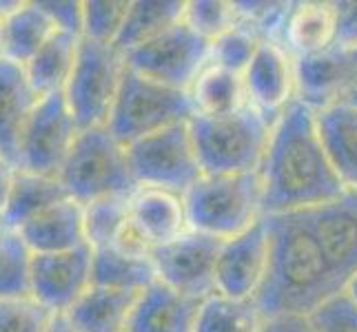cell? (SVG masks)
Masks as SVG:
<instances>
[{
	"instance_id": "f546056e",
	"label": "cell",
	"mask_w": 357,
	"mask_h": 332,
	"mask_svg": "<svg viewBox=\"0 0 357 332\" xmlns=\"http://www.w3.org/2000/svg\"><path fill=\"white\" fill-rule=\"evenodd\" d=\"M264 317L253 299H233L222 292L200 301L193 332H260Z\"/></svg>"
},
{
	"instance_id": "e575fe53",
	"label": "cell",
	"mask_w": 357,
	"mask_h": 332,
	"mask_svg": "<svg viewBox=\"0 0 357 332\" xmlns=\"http://www.w3.org/2000/svg\"><path fill=\"white\" fill-rule=\"evenodd\" d=\"M262 40L257 38L253 31H249L242 24L229 29L227 33L218 35V38L211 42V52H208V65L222 67L229 71L242 73L246 67L251 65V60L255 56V49Z\"/></svg>"
},
{
	"instance_id": "8992f818",
	"label": "cell",
	"mask_w": 357,
	"mask_h": 332,
	"mask_svg": "<svg viewBox=\"0 0 357 332\" xmlns=\"http://www.w3.org/2000/svg\"><path fill=\"white\" fill-rule=\"evenodd\" d=\"M193 116L195 106L189 91L167 87L127 69L107 129L122 146H131L146 135L184 125Z\"/></svg>"
},
{
	"instance_id": "6da1fadb",
	"label": "cell",
	"mask_w": 357,
	"mask_h": 332,
	"mask_svg": "<svg viewBox=\"0 0 357 332\" xmlns=\"http://www.w3.org/2000/svg\"><path fill=\"white\" fill-rule=\"evenodd\" d=\"M260 177L264 215L309 211L349 191L328 159L315 111L298 100L271 129Z\"/></svg>"
},
{
	"instance_id": "7a4b0ae2",
	"label": "cell",
	"mask_w": 357,
	"mask_h": 332,
	"mask_svg": "<svg viewBox=\"0 0 357 332\" xmlns=\"http://www.w3.org/2000/svg\"><path fill=\"white\" fill-rule=\"evenodd\" d=\"M271 255L266 277L255 292L264 319L282 315H313L319 306L347 290L300 213L266 215Z\"/></svg>"
},
{
	"instance_id": "9a60e30c",
	"label": "cell",
	"mask_w": 357,
	"mask_h": 332,
	"mask_svg": "<svg viewBox=\"0 0 357 332\" xmlns=\"http://www.w3.org/2000/svg\"><path fill=\"white\" fill-rule=\"evenodd\" d=\"M300 217L335 275L349 286L357 277V191L349 189L333 202L300 211Z\"/></svg>"
},
{
	"instance_id": "ac0fdd59",
	"label": "cell",
	"mask_w": 357,
	"mask_h": 332,
	"mask_svg": "<svg viewBox=\"0 0 357 332\" xmlns=\"http://www.w3.org/2000/svg\"><path fill=\"white\" fill-rule=\"evenodd\" d=\"M198 308V299L155 281L135 299L125 332H193Z\"/></svg>"
},
{
	"instance_id": "60d3db41",
	"label": "cell",
	"mask_w": 357,
	"mask_h": 332,
	"mask_svg": "<svg viewBox=\"0 0 357 332\" xmlns=\"http://www.w3.org/2000/svg\"><path fill=\"white\" fill-rule=\"evenodd\" d=\"M260 332H317L309 315H282L264 319Z\"/></svg>"
},
{
	"instance_id": "ffe728a7",
	"label": "cell",
	"mask_w": 357,
	"mask_h": 332,
	"mask_svg": "<svg viewBox=\"0 0 357 332\" xmlns=\"http://www.w3.org/2000/svg\"><path fill=\"white\" fill-rule=\"evenodd\" d=\"M337 40V3L304 0L291 3L280 47L293 58L319 54Z\"/></svg>"
},
{
	"instance_id": "4316f807",
	"label": "cell",
	"mask_w": 357,
	"mask_h": 332,
	"mask_svg": "<svg viewBox=\"0 0 357 332\" xmlns=\"http://www.w3.org/2000/svg\"><path fill=\"white\" fill-rule=\"evenodd\" d=\"M184 0H131L129 14L114 47L125 56L131 49L149 42L184 18Z\"/></svg>"
},
{
	"instance_id": "bcb514c9",
	"label": "cell",
	"mask_w": 357,
	"mask_h": 332,
	"mask_svg": "<svg viewBox=\"0 0 357 332\" xmlns=\"http://www.w3.org/2000/svg\"><path fill=\"white\" fill-rule=\"evenodd\" d=\"M347 102H349V104H353V106H357V91H355V93H353V95L349 97Z\"/></svg>"
},
{
	"instance_id": "74e56055",
	"label": "cell",
	"mask_w": 357,
	"mask_h": 332,
	"mask_svg": "<svg viewBox=\"0 0 357 332\" xmlns=\"http://www.w3.org/2000/svg\"><path fill=\"white\" fill-rule=\"evenodd\" d=\"M58 31L82 38V0H38Z\"/></svg>"
},
{
	"instance_id": "d6a6232c",
	"label": "cell",
	"mask_w": 357,
	"mask_h": 332,
	"mask_svg": "<svg viewBox=\"0 0 357 332\" xmlns=\"http://www.w3.org/2000/svg\"><path fill=\"white\" fill-rule=\"evenodd\" d=\"M131 0H82V38L114 45Z\"/></svg>"
},
{
	"instance_id": "7402d4cb",
	"label": "cell",
	"mask_w": 357,
	"mask_h": 332,
	"mask_svg": "<svg viewBox=\"0 0 357 332\" xmlns=\"http://www.w3.org/2000/svg\"><path fill=\"white\" fill-rule=\"evenodd\" d=\"M315 120L337 177L347 189L357 191V106L337 102L315 111Z\"/></svg>"
},
{
	"instance_id": "d590c367",
	"label": "cell",
	"mask_w": 357,
	"mask_h": 332,
	"mask_svg": "<svg viewBox=\"0 0 357 332\" xmlns=\"http://www.w3.org/2000/svg\"><path fill=\"white\" fill-rule=\"evenodd\" d=\"M52 317L31 297L0 301V332H47Z\"/></svg>"
},
{
	"instance_id": "83f0119b",
	"label": "cell",
	"mask_w": 357,
	"mask_h": 332,
	"mask_svg": "<svg viewBox=\"0 0 357 332\" xmlns=\"http://www.w3.org/2000/svg\"><path fill=\"white\" fill-rule=\"evenodd\" d=\"M78 42L80 38L76 35L56 31L40 52L29 60L24 71H27V78L38 97L65 91L73 63H76Z\"/></svg>"
},
{
	"instance_id": "5b68a950",
	"label": "cell",
	"mask_w": 357,
	"mask_h": 332,
	"mask_svg": "<svg viewBox=\"0 0 357 332\" xmlns=\"http://www.w3.org/2000/svg\"><path fill=\"white\" fill-rule=\"evenodd\" d=\"M58 180L69 198L82 206L109 195H131L138 189L127 146H122L107 127L78 133Z\"/></svg>"
},
{
	"instance_id": "d6986e66",
	"label": "cell",
	"mask_w": 357,
	"mask_h": 332,
	"mask_svg": "<svg viewBox=\"0 0 357 332\" xmlns=\"http://www.w3.org/2000/svg\"><path fill=\"white\" fill-rule=\"evenodd\" d=\"M129 217L153 248L182 237L189 230L182 195L165 189H135L129 198Z\"/></svg>"
},
{
	"instance_id": "b9f144b4",
	"label": "cell",
	"mask_w": 357,
	"mask_h": 332,
	"mask_svg": "<svg viewBox=\"0 0 357 332\" xmlns=\"http://www.w3.org/2000/svg\"><path fill=\"white\" fill-rule=\"evenodd\" d=\"M16 166H11L7 159L0 162V215L5 213V208L9 204V195L14 189V180H16Z\"/></svg>"
},
{
	"instance_id": "f6af8a7d",
	"label": "cell",
	"mask_w": 357,
	"mask_h": 332,
	"mask_svg": "<svg viewBox=\"0 0 357 332\" xmlns=\"http://www.w3.org/2000/svg\"><path fill=\"white\" fill-rule=\"evenodd\" d=\"M347 292L351 294V297L357 301V277H353L351 281H349V286H347Z\"/></svg>"
},
{
	"instance_id": "5bb4252c",
	"label": "cell",
	"mask_w": 357,
	"mask_h": 332,
	"mask_svg": "<svg viewBox=\"0 0 357 332\" xmlns=\"http://www.w3.org/2000/svg\"><path fill=\"white\" fill-rule=\"evenodd\" d=\"M91 264L93 251L89 246L65 253L33 255L31 299L52 315H65L91 286Z\"/></svg>"
},
{
	"instance_id": "e0dca14e",
	"label": "cell",
	"mask_w": 357,
	"mask_h": 332,
	"mask_svg": "<svg viewBox=\"0 0 357 332\" xmlns=\"http://www.w3.org/2000/svg\"><path fill=\"white\" fill-rule=\"evenodd\" d=\"M38 100L24 67L0 58V153L16 168L22 133Z\"/></svg>"
},
{
	"instance_id": "d4e9b609",
	"label": "cell",
	"mask_w": 357,
	"mask_h": 332,
	"mask_svg": "<svg viewBox=\"0 0 357 332\" xmlns=\"http://www.w3.org/2000/svg\"><path fill=\"white\" fill-rule=\"evenodd\" d=\"M69 198L67 189L58 177L36 175L27 171H16L14 189L9 195V204L0 215L5 230L18 232L27 221L38 217L49 206Z\"/></svg>"
},
{
	"instance_id": "44dd1931",
	"label": "cell",
	"mask_w": 357,
	"mask_h": 332,
	"mask_svg": "<svg viewBox=\"0 0 357 332\" xmlns=\"http://www.w3.org/2000/svg\"><path fill=\"white\" fill-rule=\"evenodd\" d=\"M18 235L29 246L33 255L65 253L87 246L84 239L82 204L67 198L54 206H49L38 217L27 221Z\"/></svg>"
},
{
	"instance_id": "4dcf8cb0",
	"label": "cell",
	"mask_w": 357,
	"mask_h": 332,
	"mask_svg": "<svg viewBox=\"0 0 357 332\" xmlns=\"http://www.w3.org/2000/svg\"><path fill=\"white\" fill-rule=\"evenodd\" d=\"M33 253L18 232L5 230L0 239V301L31 297Z\"/></svg>"
},
{
	"instance_id": "cb8c5ba5",
	"label": "cell",
	"mask_w": 357,
	"mask_h": 332,
	"mask_svg": "<svg viewBox=\"0 0 357 332\" xmlns=\"http://www.w3.org/2000/svg\"><path fill=\"white\" fill-rule=\"evenodd\" d=\"M58 29L40 9L38 0L18 3L5 18L3 58L9 63L27 67L29 60L49 42Z\"/></svg>"
},
{
	"instance_id": "f1b7e54d",
	"label": "cell",
	"mask_w": 357,
	"mask_h": 332,
	"mask_svg": "<svg viewBox=\"0 0 357 332\" xmlns=\"http://www.w3.org/2000/svg\"><path fill=\"white\" fill-rule=\"evenodd\" d=\"M158 281L153 260H135L116 253L114 248L93 251L91 286L142 292Z\"/></svg>"
},
{
	"instance_id": "c3c4849f",
	"label": "cell",
	"mask_w": 357,
	"mask_h": 332,
	"mask_svg": "<svg viewBox=\"0 0 357 332\" xmlns=\"http://www.w3.org/2000/svg\"><path fill=\"white\" fill-rule=\"evenodd\" d=\"M3 159H5V157H3V153H0V162H3Z\"/></svg>"
},
{
	"instance_id": "836d02e7",
	"label": "cell",
	"mask_w": 357,
	"mask_h": 332,
	"mask_svg": "<svg viewBox=\"0 0 357 332\" xmlns=\"http://www.w3.org/2000/svg\"><path fill=\"white\" fill-rule=\"evenodd\" d=\"M182 22L204 40L213 42L218 35L238 27L236 3L229 0H189Z\"/></svg>"
},
{
	"instance_id": "7dc6e473",
	"label": "cell",
	"mask_w": 357,
	"mask_h": 332,
	"mask_svg": "<svg viewBox=\"0 0 357 332\" xmlns=\"http://www.w3.org/2000/svg\"><path fill=\"white\" fill-rule=\"evenodd\" d=\"M3 235H5V226H3V219H0V239H3Z\"/></svg>"
},
{
	"instance_id": "484cf974",
	"label": "cell",
	"mask_w": 357,
	"mask_h": 332,
	"mask_svg": "<svg viewBox=\"0 0 357 332\" xmlns=\"http://www.w3.org/2000/svg\"><path fill=\"white\" fill-rule=\"evenodd\" d=\"M195 116H231L249 106L244 76L215 65H206L189 89Z\"/></svg>"
},
{
	"instance_id": "4fadbf2b",
	"label": "cell",
	"mask_w": 357,
	"mask_h": 332,
	"mask_svg": "<svg viewBox=\"0 0 357 332\" xmlns=\"http://www.w3.org/2000/svg\"><path fill=\"white\" fill-rule=\"evenodd\" d=\"M271 232L266 215L242 235L222 242L215 264V290L233 299H253L266 277Z\"/></svg>"
},
{
	"instance_id": "7bdbcfd3",
	"label": "cell",
	"mask_w": 357,
	"mask_h": 332,
	"mask_svg": "<svg viewBox=\"0 0 357 332\" xmlns=\"http://www.w3.org/2000/svg\"><path fill=\"white\" fill-rule=\"evenodd\" d=\"M47 332H78V330L71 326L67 315H54L52 317V324H49V328H47Z\"/></svg>"
},
{
	"instance_id": "277c9868",
	"label": "cell",
	"mask_w": 357,
	"mask_h": 332,
	"mask_svg": "<svg viewBox=\"0 0 357 332\" xmlns=\"http://www.w3.org/2000/svg\"><path fill=\"white\" fill-rule=\"evenodd\" d=\"M268 122L253 106L231 116H193L189 131L204 175L260 171L271 138Z\"/></svg>"
},
{
	"instance_id": "7c38bea8",
	"label": "cell",
	"mask_w": 357,
	"mask_h": 332,
	"mask_svg": "<svg viewBox=\"0 0 357 332\" xmlns=\"http://www.w3.org/2000/svg\"><path fill=\"white\" fill-rule=\"evenodd\" d=\"M295 100L313 111L347 102L357 91V45H340L293 58Z\"/></svg>"
},
{
	"instance_id": "f35d334b",
	"label": "cell",
	"mask_w": 357,
	"mask_h": 332,
	"mask_svg": "<svg viewBox=\"0 0 357 332\" xmlns=\"http://www.w3.org/2000/svg\"><path fill=\"white\" fill-rule=\"evenodd\" d=\"M109 248H114L116 253L125 257H135V260H151V253H153L151 242L142 235V230L133 224L131 217H127L125 224L120 226Z\"/></svg>"
},
{
	"instance_id": "3957f363",
	"label": "cell",
	"mask_w": 357,
	"mask_h": 332,
	"mask_svg": "<svg viewBox=\"0 0 357 332\" xmlns=\"http://www.w3.org/2000/svg\"><path fill=\"white\" fill-rule=\"evenodd\" d=\"M189 230L227 242L249 230L262 213V177L255 173L202 175L182 193Z\"/></svg>"
},
{
	"instance_id": "1f68e13d",
	"label": "cell",
	"mask_w": 357,
	"mask_h": 332,
	"mask_svg": "<svg viewBox=\"0 0 357 332\" xmlns=\"http://www.w3.org/2000/svg\"><path fill=\"white\" fill-rule=\"evenodd\" d=\"M129 198L131 195H109L82 206L84 239L91 251L112 246L116 232L129 217Z\"/></svg>"
},
{
	"instance_id": "8fae6325",
	"label": "cell",
	"mask_w": 357,
	"mask_h": 332,
	"mask_svg": "<svg viewBox=\"0 0 357 332\" xmlns=\"http://www.w3.org/2000/svg\"><path fill=\"white\" fill-rule=\"evenodd\" d=\"M222 242L187 230L182 237L155 246L151 260L158 281L191 299H206L215 290V264Z\"/></svg>"
},
{
	"instance_id": "52a82bcc",
	"label": "cell",
	"mask_w": 357,
	"mask_h": 332,
	"mask_svg": "<svg viewBox=\"0 0 357 332\" xmlns=\"http://www.w3.org/2000/svg\"><path fill=\"white\" fill-rule=\"evenodd\" d=\"M127 63L114 45L80 38L65 97L80 131L107 127Z\"/></svg>"
},
{
	"instance_id": "2e32d148",
	"label": "cell",
	"mask_w": 357,
	"mask_h": 332,
	"mask_svg": "<svg viewBox=\"0 0 357 332\" xmlns=\"http://www.w3.org/2000/svg\"><path fill=\"white\" fill-rule=\"evenodd\" d=\"M244 84L253 106L271 127L295 100L293 56L278 42L262 40L255 49L251 65L244 71Z\"/></svg>"
},
{
	"instance_id": "ab89813d",
	"label": "cell",
	"mask_w": 357,
	"mask_h": 332,
	"mask_svg": "<svg viewBox=\"0 0 357 332\" xmlns=\"http://www.w3.org/2000/svg\"><path fill=\"white\" fill-rule=\"evenodd\" d=\"M340 45H357V0L337 3V40Z\"/></svg>"
},
{
	"instance_id": "603a6c76",
	"label": "cell",
	"mask_w": 357,
	"mask_h": 332,
	"mask_svg": "<svg viewBox=\"0 0 357 332\" xmlns=\"http://www.w3.org/2000/svg\"><path fill=\"white\" fill-rule=\"evenodd\" d=\"M138 297L140 292L89 286L65 315L78 332H125Z\"/></svg>"
},
{
	"instance_id": "ee69618b",
	"label": "cell",
	"mask_w": 357,
	"mask_h": 332,
	"mask_svg": "<svg viewBox=\"0 0 357 332\" xmlns=\"http://www.w3.org/2000/svg\"><path fill=\"white\" fill-rule=\"evenodd\" d=\"M18 3H0V58H3V45H5V18Z\"/></svg>"
},
{
	"instance_id": "ba28073f",
	"label": "cell",
	"mask_w": 357,
	"mask_h": 332,
	"mask_svg": "<svg viewBox=\"0 0 357 332\" xmlns=\"http://www.w3.org/2000/svg\"><path fill=\"white\" fill-rule=\"evenodd\" d=\"M127 155L138 187L165 189L182 195L204 175L189 122L133 142L127 146Z\"/></svg>"
},
{
	"instance_id": "8d00e7d4",
	"label": "cell",
	"mask_w": 357,
	"mask_h": 332,
	"mask_svg": "<svg viewBox=\"0 0 357 332\" xmlns=\"http://www.w3.org/2000/svg\"><path fill=\"white\" fill-rule=\"evenodd\" d=\"M317 332H357V301L344 290L309 315Z\"/></svg>"
},
{
	"instance_id": "30bf717a",
	"label": "cell",
	"mask_w": 357,
	"mask_h": 332,
	"mask_svg": "<svg viewBox=\"0 0 357 332\" xmlns=\"http://www.w3.org/2000/svg\"><path fill=\"white\" fill-rule=\"evenodd\" d=\"M78 133L80 127L67 104L65 93L58 91L43 95L22 133L18 171L60 177Z\"/></svg>"
},
{
	"instance_id": "9c48e42d",
	"label": "cell",
	"mask_w": 357,
	"mask_h": 332,
	"mask_svg": "<svg viewBox=\"0 0 357 332\" xmlns=\"http://www.w3.org/2000/svg\"><path fill=\"white\" fill-rule=\"evenodd\" d=\"M211 42L184 22L167 29L162 35L125 54L127 69L167 87L189 91L195 78L208 65Z\"/></svg>"
}]
</instances>
